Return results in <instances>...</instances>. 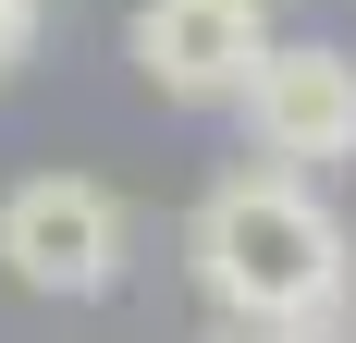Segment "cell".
Masks as SVG:
<instances>
[{"instance_id":"1","label":"cell","mask_w":356,"mask_h":343,"mask_svg":"<svg viewBox=\"0 0 356 343\" xmlns=\"http://www.w3.org/2000/svg\"><path fill=\"white\" fill-rule=\"evenodd\" d=\"M184 258H197V282H209V307H234L246 331L332 319V307H344V270H356V258H344V221H332V196H320L295 160L209 184V196H197Z\"/></svg>"},{"instance_id":"2","label":"cell","mask_w":356,"mask_h":343,"mask_svg":"<svg viewBox=\"0 0 356 343\" xmlns=\"http://www.w3.org/2000/svg\"><path fill=\"white\" fill-rule=\"evenodd\" d=\"M123 258H136V208L111 196L99 172H25L0 196V270L25 282V294L86 307V294L123 282Z\"/></svg>"},{"instance_id":"3","label":"cell","mask_w":356,"mask_h":343,"mask_svg":"<svg viewBox=\"0 0 356 343\" xmlns=\"http://www.w3.org/2000/svg\"><path fill=\"white\" fill-rule=\"evenodd\" d=\"M234 110H246L258 160H295V172L356 160V62H344V49H320V37L258 49V74L234 86Z\"/></svg>"},{"instance_id":"4","label":"cell","mask_w":356,"mask_h":343,"mask_svg":"<svg viewBox=\"0 0 356 343\" xmlns=\"http://www.w3.org/2000/svg\"><path fill=\"white\" fill-rule=\"evenodd\" d=\"M123 49H136V74L160 86V99L209 110V99H234V86L258 74L270 25H258V0H136Z\"/></svg>"},{"instance_id":"5","label":"cell","mask_w":356,"mask_h":343,"mask_svg":"<svg viewBox=\"0 0 356 343\" xmlns=\"http://www.w3.org/2000/svg\"><path fill=\"white\" fill-rule=\"evenodd\" d=\"M37 25H49V0H0V86L25 74V49H37Z\"/></svg>"},{"instance_id":"6","label":"cell","mask_w":356,"mask_h":343,"mask_svg":"<svg viewBox=\"0 0 356 343\" xmlns=\"http://www.w3.org/2000/svg\"><path fill=\"white\" fill-rule=\"evenodd\" d=\"M234 343H344V307L332 319H283V331H234Z\"/></svg>"}]
</instances>
